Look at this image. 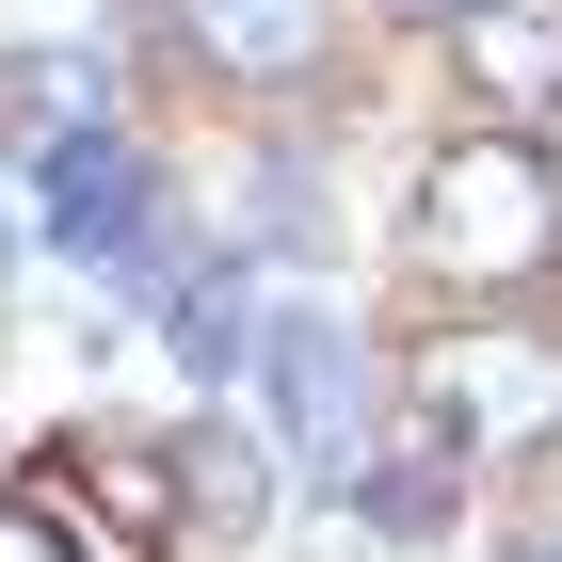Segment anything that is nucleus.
I'll list each match as a JSON object with an SVG mask.
<instances>
[{
    "label": "nucleus",
    "mask_w": 562,
    "mask_h": 562,
    "mask_svg": "<svg viewBox=\"0 0 562 562\" xmlns=\"http://www.w3.org/2000/svg\"><path fill=\"white\" fill-rule=\"evenodd\" d=\"M402 402H418V434L450 467H547L562 450V338L547 322H434Z\"/></svg>",
    "instance_id": "f257e3e1"
},
{
    "label": "nucleus",
    "mask_w": 562,
    "mask_h": 562,
    "mask_svg": "<svg viewBox=\"0 0 562 562\" xmlns=\"http://www.w3.org/2000/svg\"><path fill=\"white\" fill-rule=\"evenodd\" d=\"M418 258L450 273V290H530V273L562 258V177H547V145L467 130L450 161L418 177Z\"/></svg>",
    "instance_id": "f03ea898"
},
{
    "label": "nucleus",
    "mask_w": 562,
    "mask_h": 562,
    "mask_svg": "<svg viewBox=\"0 0 562 562\" xmlns=\"http://www.w3.org/2000/svg\"><path fill=\"white\" fill-rule=\"evenodd\" d=\"M258 402H273V467L290 482H370V353L338 305H273L258 322Z\"/></svg>",
    "instance_id": "7ed1b4c3"
},
{
    "label": "nucleus",
    "mask_w": 562,
    "mask_h": 562,
    "mask_svg": "<svg viewBox=\"0 0 562 562\" xmlns=\"http://www.w3.org/2000/svg\"><path fill=\"white\" fill-rule=\"evenodd\" d=\"M16 498H33L81 562H161L177 530H193L177 515V450H145V434H48Z\"/></svg>",
    "instance_id": "20e7f679"
},
{
    "label": "nucleus",
    "mask_w": 562,
    "mask_h": 562,
    "mask_svg": "<svg viewBox=\"0 0 562 562\" xmlns=\"http://www.w3.org/2000/svg\"><path fill=\"white\" fill-rule=\"evenodd\" d=\"M33 225H48V241H65L81 273H130V258H161V161H145V145L113 130V113H97V130H65V145L33 161Z\"/></svg>",
    "instance_id": "39448f33"
},
{
    "label": "nucleus",
    "mask_w": 562,
    "mask_h": 562,
    "mask_svg": "<svg viewBox=\"0 0 562 562\" xmlns=\"http://www.w3.org/2000/svg\"><path fill=\"white\" fill-rule=\"evenodd\" d=\"M338 48V0H177V65L225 97H305Z\"/></svg>",
    "instance_id": "423d86ee"
},
{
    "label": "nucleus",
    "mask_w": 562,
    "mask_h": 562,
    "mask_svg": "<svg viewBox=\"0 0 562 562\" xmlns=\"http://www.w3.org/2000/svg\"><path fill=\"white\" fill-rule=\"evenodd\" d=\"M450 81H467V130H547L562 113V0H467L450 16Z\"/></svg>",
    "instance_id": "0eeeda50"
},
{
    "label": "nucleus",
    "mask_w": 562,
    "mask_h": 562,
    "mask_svg": "<svg viewBox=\"0 0 562 562\" xmlns=\"http://www.w3.org/2000/svg\"><path fill=\"white\" fill-rule=\"evenodd\" d=\"M145 290H161V353H177L210 402L258 370V273H241V258H177V241H161V258H145Z\"/></svg>",
    "instance_id": "6e6552de"
},
{
    "label": "nucleus",
    "mask_w": 562,
    "mask_h": 562,
    "mask_svg": "<svg viewBox=\"0 0 562 562\" xmlns=\"http://www.w3.org/2000/svg\"><path fill=\"white\" fill-rule=\"evenodd\" d=\"M177 450V515H210V530H273V434L258 418H193V434H161Z\"/></svg>",
    "instance_id": "1a4fd4ad"
},
{
    "label": "nucleus",
    "mask_w": 562,
    "mask_h": 562,
    "mask_svg": "<svg viewBox=\"0 0 562 562\" xmlns=\"http://www.w3.org/2000/svg\"><path fill=\"white\" fill-rule=\"evenodd\" d=\"M450 482H467V467H450V450L402 418L386 450H370V482H353V515H370V530H450Z\"/></svg>",
    "instance_id": "9d476101"
},
{
    "label": "nucleus",
    "mask_w": 562,
    "mask_h": 562,
    "mask_svg": "<svg viewBox=\"0 0 562 562\" xmlns=\"http://www.w3.org/2000/svg\"><path fill=\"white\" fill-rule=\"evenodd\" d=\"M0 562H81V547H65V530H48L33 498H0Z\"/></svg>",
    "instance_id": "9b49d317"
},
{
    "label": "nucleus",
    "mask_w": 562,
    "mask_h": 562,
    "mask_svg": "<svg viewBox=\"0 0 562 562\" xmlns=\"http://www.w3.org/2000/svg\"><path fill=\"white\" fill-rule=\"evenodd\" d=\"M0 273H16V193H0Z\"/></svg>",
    "instance_id": "f8f14e48"
},
{
    "label": "nucleus",
    "mask_w": 562,
    "mask_h": 562,
    "mask_svg": "<svg viewBox=\"0 0 562 562\" xmlns=\"http://www.w3.org/2000/svg\"><path fill=\"white\" fill-rule=\"evenodd\" d=\"M402 16H467V0H402Z\"/></svg>",
    "instance_id": "ddd939ff"
},
{
    "label": "nucleus",
    "mask_w": 562,
    "mask_h": 562,
    "mask_svg": "<svg viewBox=\"0 0 562 562\" xmlns=\"http://www.w3.org/2000/svg\"><path fill=\"white\" fill-rule=\"evenodd\" d=\"M498 562H562V547H498Z\"/></svg>",
    "instance_id": "4468645a"
}]
</instances>
